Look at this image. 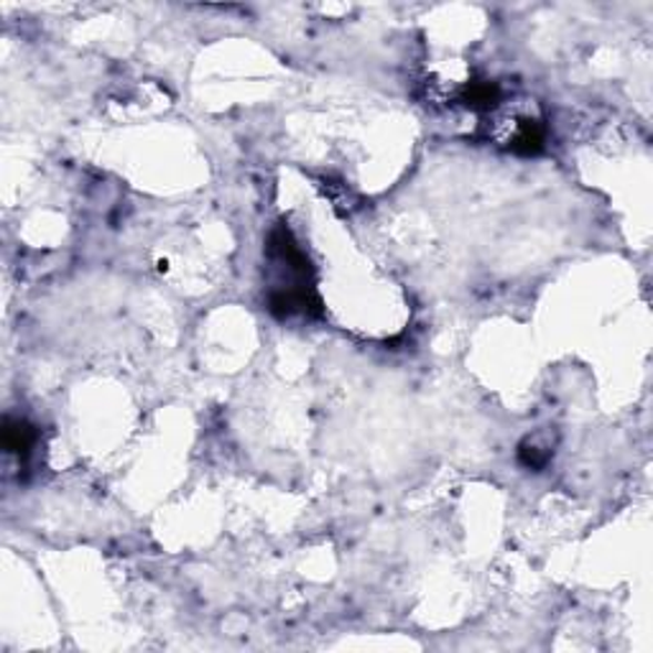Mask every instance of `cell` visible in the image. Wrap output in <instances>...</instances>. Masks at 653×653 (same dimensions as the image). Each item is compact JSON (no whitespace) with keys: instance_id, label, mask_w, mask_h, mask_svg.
<instances>
[{"instance_id":"1","label":"cell","mask_w":653,"mask_h":653,"mask_svg":"<svg viewBox=\"0 0 653 653\" xmlns=\"http://www.w3.org/2000/svg\"><path fill=\"white\" fill-rule=\"evenodd\" d=\"M266 256L278 274L268 294V312L278 319L319 317L322 302L312 284V263L286 225H278L268 235Z\"/></svg>"},{"instance_id":"2","label":"cell","mask_w":653,"mask_h":653,"mask_svg":"<svg viewBox=\"0 0 653 653\" xmlns=\"http://www.w3.org/2000/svg\"><path fill=\"white\" fill-rule=\"evenodd\" d=\"M493 139L519 156H537L547 146V129L531 110L498 108L493 113Z\"/></svg>"},{"instance_id":"3","label":"cell","mask_w":653,"mask_h":653,"mask_svg":"<svg viewBox=\"0 0 653 653\" xmlns=\"http://www.w3.org/2000/svg\"><path fill=\"white\" fill-rule=\"evenodd\" d=\"M37 445V431L23 419H6L3 424V449L8 455L19 457L21 462L29 460L31 449Z\"/></svg>"},{"instance_id":"4","label":"cell","mask_w":653,"mask_h":653,"mask_svg":"<svg viewBox=\"0 0 653 653\" xmlns=\"http://www.w3.org/2000/svg\"><path fill=\"white\" fill-rule=\"evenodd\" d=\"M551 455H554V449H551L549 442H541V437H529L519 447V460L529 470H544Z\"/></svg>"}]
</instances>
